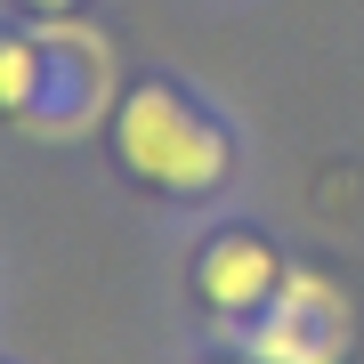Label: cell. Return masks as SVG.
Listing matches in <instances>:
<instances>
[{
	"label": "cell",
	"instance_id": "1",
	"mask_svg": "<svg viewBox=\"0 0 364 364\" xmlns=\"http://www.w3.org/2000/svg\"><path fill=\"white\" fill-rule=\"evenodd\" d=\"M114 146L138 178L170 186V195H203V186L227 178V138L186 105L178 90H130L114 122Z\"/></svg>",
	"mask_w": 364,
	"mask_h": 364
},
{
	"label": "cell",
	"instance_id": "5",
	"mask_svg": "<svg viewBox=\"0 0 364 364\" xmlns=\"http://www.w3.org/2000/svg\"><path fill=\"white\" fill-rule=\"evenodd\" d=\"M33 97H41V41H9L0 33V114L25 122Z\"/></svg>",
	"mask_w": 364,
	"mask_h": 364
},
{
	"label": "cell",
	"instance_id": "2",
	"mask_svg": "<svg viewBox=\"0 0 364 364\" xmlns=\"http://www.w3.org/2000/svg\"><path fill=\"white\" fill-rule=\"evenodd\" d=\"M105 90H114V57H105V41L90 25H73V16H49V33H41V97L25 114L33 138H73L90 130L105 114Z\"/></svg>",
	"mask_w": 364,
	"mask_h": 364
},
{
	"label": "cell",
	"instance_id": "4",
	"mask_svg": "<svg viewBox=\"0 0 364 364\" xmlns=\"http://www.w3.org/2000/svg\"><path fill=\"white\" fill-rule=\"evenodd\" d=\"M275 284H284V267H275V251L259 235H219V243L203 251V299L219 316H259Z\"/></svg>",
	"mask_w": 364,
	"mask_h": 364
},
{
	"label": "cell",
	"instance_id": "6",
	"mask_svg": "<svg viewBox=\"0 0 364 364\" xmlns=\"http://www.w3.org/2000/svg\"><path fill=\"white\" fill-rule=\"evenodd\" d=\"M25 9H41V16H65V9H73V0H25Z\"/></svg>",
	"mask_w": 364,
	"mask_h": 364
},
{
	"label": "cell",
	"instance_id": "7",
	"mask_svg": "<svg viewBox=\"0 0 364 364\" xmlns=\"http://www.w3.org/2000/svg\"><path fill=\"white\" fill-rule=\"evenodd\" d=\"M235 364H259V356H235Z\"/></svg>",
	"mask_w": 364,
	"mask_h": 364
},
{
	"label": "cell",
	"instance_id": "3",
	"mask_svg": "<svg viewBox=\"0 0 364 364\" xmlns=\"http://www.w3.org/2000/svg\"><path fill=\"white\" fill-rule=\"evenodd\" d=\"M340 348H348V299L324 275H284L275 299L259 308L251 356L259 364H340Z\"/></svg>",
	"mask_w": 364,
	"mask_h": 364
}]
</instances>
